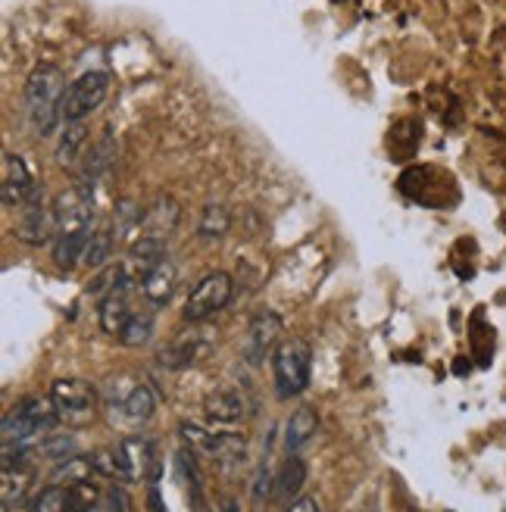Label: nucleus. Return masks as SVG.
<instances>
[{"mask_svg":"<svg viewBox=\"0 0 506 512\" xmlns=\"http://www.w3.org/2000/svg\"><path fill=\"white\" fill-rule=\"evenodd\" d=\"M66 75L57 66H38L25 82V119L41 138H50L63 122Z\"/></svg>","mask_w":506,"mask_h":512,"instance_id":"1","label":"nucleus"},{"mask_svg":"<svg viewBox=\"0 0 506 512\" xmlns=\"http://www.w3.org/2000/svg\"><path fill=\"white\" fill-rule=\"evenodd\" d=\"M166 256H169V250H166V241L163 238H157V235H141L129 247V256H125V269H129V275L135 281H141L150 269L160 266Z\"/></svg>","mask_w":506,"mask_h":512,"instance_id":"15","label":"nucleus"},{"mask_svg":"<svg viewBox=\"0 0 506 512\" xmlns=\"http://www.w3.org/2000/svg\"><path fill=\"white\" fill-rule=\"evenodd\" d=\"M232 294H235V281H232L229 272H210V275H204L194 285V291L188 294V300H185V319L191 325L207 322L210 316H216L219 310L229 306Z\"/></svg>","mask_w":506,"mask_h":512,"instance_id":"3","label":"nucleus"},{"mask_svg":"<svg viewBox=\"0 0 506 512\" xmlns=\"http://www.w3.org/2000/svg\"><path fill=\"white\" fill-rule=\"evenodd\" d=\"M132 291H138V281L129 275V269H125V278L119 281V285L107 297H100V328H104L110 338H119L125 331V325H129V319L135 316Z\"/></svg>","mask_w":506,"mask_h":512,"instance_id":"7","label":"nucleus"},{"mask_svg":"<svg viewBox=\"0 0 506 512\" xmlns=\"http://www.w3.org/2000/svg\"><path fill=\"white\" fill-rule=\"evenodd\" d=\"M210 335L204 328H188V331H182L179 338H175L163 353H160V363L166 366V369H188V366H194L200 356H204L207 350H210Z\"/></svg>","mask_w":506,"mask_h":512,"instance_id":"12","label":"nucleus"},{"mask_svg":"<svg viewBox=\"0 0 506 512\" xmlns=\"http://www.w3.org/2000/svg\"><path fill=\"white\" fill-rule=\"evenodd\" d=\"M94 459V472L104 475L110 481H122V472H119V459H116V447L113 450H100L91 456Z\"/></svg>","mask_w":506,"mask_h":512,"instance_id":"30","label":"nucleus"},{"mask_svg":"<svg viewBox=\"0 0 506 512\" xmlns=\"http://www.w3.org/2000/svg\"><path fill=\"white\" fill-rule=\"evenodd\" d=\"M303 481H307V463H303L297 453H291L282 463V469L275 472V494H278V500H282V503L297 500Z\"/></svg>","mask_w":506,"mask_h":512,"instance_id":"19","label":"nucleus"},{"mask_svg":"<svg viewBox=\"0 0 506 512\" xmlns=\"http://www.w3.org/2000/svg\"><path fill=\"white\" fill-rule=\"evenodd\" d=\"M79 453V441H75V434L69 431H47L44 441L38 444V456L44 459H54V463H63V459Z\"/></svg>","mask_w":506,"mask_h":512,"instance_id":"25","label":"nucleus"},{"mask_svg":"<svg viewBox=\"0 0 506 512\" xmlns=\"http://www.w3.org/2000/svg\"><path fill=\"white\" fill-rule=\"evenodd\" d=\"M116 409L125 416V422L141 425V422H147L150 416H154L157 397H154V391L147 388V384H135V388H132L129 394H125V400H122Z\"/></svg>","mask_w":506,"mask_h":512,"instance_id":"20","label":"nucleus"},{"mask_svg":"<svg viewBox=\"0 0 506 512\" xmlns=\"http://www.w3.org/2000/svg\"><path fill=\"white\" fill-rule=\"evenodd\" d=\"M38 188L32 169L13 150H4V182H0V197H4L7 210H22V203L32 197Z\"/></svg>","mask_w":506,"mask_h":512,"instance_id":"9","label":"nucleus"},{"mask_svg":"<svg viewBox=\"0 0 506 512\" xmlns=\"http://www.w3.org/2000/svg\"><path fill=\"white\" fill-rule=\"evenodd\" d=\"M94 475H97L94 472V459L75 453V456H69V459H63V463L54 466V472H50V481L63 484V488H72V484H79V481H91Z\"/></svg>","mask_w":506,"mask_h":512,"instance_id":"22","label":"nucleus"},{"mask_svg":"<svg viewBox=\"0 0 506 512\" xmlns=\"http://www.w3.org/2000/svg\"><path fill=\"white\" fill-rule=\"evenodd\" d=\"M278 338H282V316L263 310L250 319L247 325V338H244V360L250 366H263L266 356L275 350Z\"/></svg>","mask_w":506,"mask_h":512,"instance_id":"8","label":"nucleus"},{"mask_svg":"<svg viewBox=\"0 0 506 512\" xmlns=\"http://www.w3.org/2000/svg\"><path fill=\"white\" fill-rule=\"evenodd\" d=\"M225 232H229V213H225L222 207H207L204 219H200V225H197V235L207 238V241H216Z\"/></svg>","mask_w":506,"mask_h":512,"instance_id":"29","label":"nucleus"},{"mask_svg":"<svg viewBox=\"0 0 506 512\" xmlns=\"http://www.w3.org/2000/svg\"><path fill=\"white\" fill-rule=\"evenodd\" d=\"M175 285H179V269H175V263L166 256L160 266H154L138 281V294L144 297L150 310H160V306H166L172 300Z\"/></svg>","mask_w":506,"mask_h":512,"instance_id":"14","label":"nucleus"},{"mask_svg":"<svg viewBox=\"0 0 506 512\" xmlns=\"http://www.w3.org/2000/svg\"><path fill=\"white\" fill-rule=\"evenodd\" d=\"M319 431V416L313 413L310 406H300L291 413V419L285 422V447L288 453H297L307 447Z\"/></svg>","mask_w":506,"mask_h":512,"instance_id":"17","label":"nucleus"},{"mask_svg":"<svg viewBox=\"0 0 506 512\" xmlns=\"http://www.w3.org/2000/svg\"><path fill=\"white\" fill-rule=\"evenodd\" d=\"M116 459H119V472H122V481H144L150 478V466H157V453H154V444L141 434H132V438H122L116 444Z\"/></svg>","mask_w":506,"mask_h":512,"instance_id":"10","label":"nucleus"},{"mask_svg":"<svg viewBox=\"0 0 506 512\" xmlns=\"http://www.w3.org/2000/svg\"><path fill=\"white\" fill-rule=\"evenodd\" d=\"M310 372H313V350L307 341H285L278 344L272 356V375H275V391L282 400L300 397L310 388Z\"/></svg>","mask_w":506,"mask_h":512,"instance_id":"2","label":"nucleus"},{"mask_svg":"<svg viewBox=\"0 0 506 512\" xmlns=\"http://www.w3.org/2000/svg\"><path fill=\"white\" fill-rule=\"evenodd\" d=\"M100 500H104V491L94 481H79L69 488V512H91Z\"/></svg>","mask_w":506,"mask_h":512,"instance_id":"28","label":"nucleus"},{"mask_svg":"<svg viewBox=\"0 0 506 512\" xmlns=\"http://www.w3.org/2000/svg\"><path fill=\"white\" fill-rule=\"evenodd\" d=\"M219 512H241V506H238V503H235V500H225V503H222V509H219Z\"/></svg>","mask_w":506,"mask_h":512,"instance_id":"34","label":"nucleus"},{"mask_svg":"<svg viewBox=\"0 0 506 512\" xmlns=\"http://www.w3.org/2000/svg\"><path fill=\"white\" fill-rule=\"evenodd\" d=\"M113 160H116V141H113L110 132H104V135H100V138L91 144V150L85 153L82 172H79V182H75V188H82V191L94 194L97 185H100V178H104V175L110 172Z\"/></svg>","mask_w":506,"mask_h":512,"instance_id":"13","label":"nucleus"},{"mask_svg":"<svg viewBox=\"0 0 506 512\" xmlns=\"http://www.w3.org/2000/svg\"><path fill=\"white\" fill-rule=\"evenodd\" d=\"M182 438L197 453L210 456L213 463H219V466H238V463H244V459H247V441L241 438V434H235V431H207V428H200V425L185 422L182 425Z\"/></svg>","mask_w":506,"mask_h":512,"instance_id":"4","label":"nucleus"},{"mask_svg":"<svg viewBox=\"0 0 506 512\" xmlns=\"http://www.w3.org/2000/svg\"><path fill=\"white\" fill-rule=\"evenodd\" d=\"M150 338H154V310H135V316L125 325V331L119 335V344L125 347H144Z\"/></svg>","mask_w":506,"mask_h":512,"instance_id":"26","label":"nucleus"},{"mask_svg":"<svg viewBox=\"0 0 506 512\" xmlns=\"http://www.w3.org/2000/svg\"><path fill=\"white\" fill-rule=\"evenodd\" d=\"M204 413L213 428H232L244 419V397L235 388H219L216 394H210Z\"/></svg>","mask_w":506,"mask_h":512,"instance_id":"16","label":"nucleus"},{"mask_svg":"<svg viewBox=\"0 0 506 512\" xmlns=\"http://www.w3.org/2000/svg\"><path fill=\"white\" fill-rule=\"evenodd\" d=\"M110 75L107 72H82L79 79L69 82L63 94V122H85L100 104L107 100Z\"/></svg>","mask_w":506,"mask_h":512,"instance_id":"5","label":"nucleus"},{"mask_svg":"<svg viewBox=\"0 0 506 512\" xmlns=\"http://www.w3.org/2000/svg\"><path fill=\"white\" fill-rule=\"evenodd\" d=\"M116 232L113 228H107V225H100V228H94L91 232V238H88V247H85V266L88 269H107V263H110V256H113V247H116Z\"/></svg>","mask_w":506,"mask_h":512,"instance_id":"23","label":"nucleus"},{"mask_svg":"<svg viewBox=\"0 0 506 512\" xmlns=\"http://www.w3.org/2000/svg\"><path fill=\"white\" fill-rule=\"evenodd\" d=\"M91 512H113V509H110V506H107V503H104V500H100V506H94V509H91Z\"/></svg>","mask_w":506,"mask_h":512,"instance_id":"35","label":"nucleus"},{"mask_svg":"<svg viewBox=\"0 0 506 512\" xmlns=\"http://www.w3.org/2000/svg\"><path fill=\"white\" fill-rule=\"evenodd\" d=\"M50 397L57 400L63 419H85L94 409V388L79 378H60L50 384Z\"/></svg>","mask_w":506,"mask_h":512,"instance_id":"11","label":"nucleus"},{"mask_svg":"<svg viewBox=\"0 0 506 512\" xmlns=\"http://www.w3.org/2000/svg\"><path fill=\"white\" fill-rule=\"evenodd\" d=\"M85 138H88L85 125H82V122H69V125L63 128L60 144H57V163H60V166H72L75 160H79V150H82Z\"/></svg>","mask_w":506,"mask_h":512,"instance_id":"27","label":"nucleus"},{"mask_svg":"<svg viewBox=\"0 0 506 512\" xmlns=\"http://www.w3.org/2000/svg\"><path fill=\"white\" fill-rule=\"evenodd\" d=\"M29 484H32V469L25 463L4 466V478H0V503H4V509L0 512H13V506H19L25 500Z\"/></svg>","mask_w":506,"mask_h":512,"instance_id":"18","label":"nucleus"},{"mask_svg":"<svg viewBox=\"0 0 506 512\" xmlns=\"http://www.w3.org/2000/svg\"><path fill=\"white\" fill-rule=\"evenodd\" d=\"M250 491H253V500H257V503L269 500L275 494V472L269 466H260V472L253 475V488Z\"/></svg>","mask_w":506,"mask_h":512,"instance_id":"31","label":"nucleus"},{"mask_svg":"<svg viewBox=\"0 0 506 512\" xmlns=\"http://www.w3.org/2000/svg\"><path fill=\"white\" fill-rule=\"evenodd\" d=\"M25 512H69V488H63V484H44V488H38L32 497H29V506H25Z\"/></svg>","mask_w":506,"mask_h":512,"instance_id":"24","label":"nucleus"},{"mask_svg":"<svg viewBox=\"0 0 506 512\" xmlns=\"http://www.w3.org/2000/svg\"><path fill=\"white\" fill-rule=\"evenodd\" d=\"M94 228L88 232H72V235H57L54 238V263L60 269H72L85 260V247H88V238H91Z\"/></svg>","mask_w":506,"mask_h":512,"instance_id":"21","label":"nucleus"},{"mask_svg":"<svg viewBox=\"0 0 506 512\" xmlns=\"http://www.w3.org/2000/svg\"><path fill=\"white\" fill-rule=\"evenodd\" d=\"M50 210H54V232L57 235L88 232V228H94L91 225V219H94V194H88L82 188H72V191L60 194Z\"/></svg>","mask_w":506,"mask_h":512,"instance_id":"6","label":"nucleus"},{"mask_svg":"<svg viewBox=\"0 0 506 512\" xmlns=\"http://www.w3.org/2000/svg\"><path fill=\"white\" fill-rule=\"evenodd\" d=\"M288 512H322V509H319V503L313 497H297V500L288 503Z\"/></svg>","mask_w":506,"mask_h":512,"instance_id":"33","label":"nucleus"},{"mask_svg":"<svg viewBox=\"0 0 506 512\" xmlns=\"http://www.w3.org/2000/svg\"><path fill=\"white\" fill-rule=\"evenodd\" d=\"M104 503H107L113 512H132V497H129V491H125L122 484H116V481L104 491Z\"/></svg>","mask_w":506,"mask_h":512,"instance_id":"32","label":"nucleus"}]
</instances>
